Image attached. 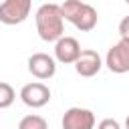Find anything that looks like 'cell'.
<instances>
[{
  "label": "cell",
  "mask_w": 129,
  "mask_h": 129,
  "mask_svg": "<svg viewBox=\"0 0 129 129\" xmlns=\"http://www.w3.org/2000/svg\"><path fill=\"white\" fill-rule=\"evenodd\" d=\"M36 32L44 42H56L60 36H64V18L58 4L48 2L42 4L36 10Z\"/></svg>",
  "instance_id": "cell-1"
},
{
  "label": "cell",
  "mask_w": 129,
  "mask_h": 129,
  "mask_svg": "<svg viewBox=\"0 0 129 129\" xmlns=\"http://www.w3.org/2000/svg\"><path fill=\"white\" fill-rule=\"evenodd\" d=\"M60 10H62V18L83 32H89L97 26V20H99L97 10L83 0H64L60 4Z\"/></svg>",
  "instance_id": "cell-2"
},
{
  "label": "cell",
  "mask_w": 129,
  "mask_h": 129,
  "mask_svg": "<svg viewBox=\"0 0 129 129\" xmlns=\"http://www.w3.org/2000/svg\"><path fill=\"white\" fill-rule=\"evenodd\" d=\"M32 8V0H4L0 4V22L14 26L22 24Z\"/></svg>",
  "instance_id": "cell-3"
},
{
  "label": "cell",
  "mask_w": 129,
  "mask_h": 129,
  "mask_svg": "<svg viewBox=\"0 0 129 129\" xmlns=\"http://www.w3.org/2000/svg\"><path fill=\"white\" fill-rule=\"evenodd\" d=\"M105 64L111 73L115 75H123L129 73V40L121 38L119 42H115L105 56Z\"/></svg>",
  "instance_id": "cell-4"
},
{
  "label": "cell",
  "mask_w": 129,
  "mask_h": 129,
  "mask_svg": "<svg viewBox=\"0 0 129 129\" xmlns=\"http://www.w3.org/2000/svg\"><path fill=\"white\" fill-rule=\"evenodd\" d=\"M20 99L30 109H40L50 101V89L44 83H28L20 89Z\"/></svg>",
  "instance_id": "cell-5"
},
{
  "label": "cell",
  "mask_w": 129,
  "mask_h": 129,
  "mask_svg": "<svg viewBox=\"0 0 129 129\" xmlns=\"http://www.w3.org/2000/svg\"><path fill=\"white\" fill-rule=\"evenodd\" d=\"M62 129H95V113L83 107H71L62 115Z\"/></svg>",
  "instance_id": "cell-6"
},
{
  "label": "cell",
  "mask_w": 129,
  "mask_h": 129,
  "mask_svg": "<svg viewBox=\"0 0 129 129\" xmlns=\"http://www.w3.org/2000/svg\"><path fill=\"white\" fill-rule=\"evenodd\" d=\"M28 73L40 81H46L50 77H54L56 73V60L46 54V52H34L28 58Z\"/></svg>",
  "instance_id": "cell-7"
},
{
  "label": "cell",
  "mask_w": 129,
  "mask_h": 129,
  "mask_svg": "<svg viewBox=\"0 0 129 129\" xmlns=\"http://www.w3.org/2000/svg\"><path fill=\"white\" fill-rule=\"evenodd\" d=\"M81 54V44L73 36H60L54 42V58L62 64H75Z\"/></svg>",
  "instance_id": "cell-8"
},
{
  "label": "cell",
  "mask_w": 129,
  "mask_h": 129,
  "mask_svg": "<svg viewBox=\"0 0 129 129\" xmlns=\"http://www.w3.org/2000/svg\"><path fill=\"white\" fill-rule=\"evenodd\" d=\"M101 67H103V60H101L99 52H97V50H91V48L81 50L79 58L75 60V71H77V75H81V77H85V79L95 77V75L101 71Z\"/></svg>",
  "instance_id": "cell-9"
},
{
  "label": "cell",
  "mask_w": 129,
  "mask_h": 129,
  "mask_svg": "<svg viewBox=\"0 0 129 129\" xmlns=\"http://www.w3.org/2000/svg\"><path fill=\"white\" fill-rule=\"evenodd\" d=\"M18 129H48V123L40 115H26L20 119Z\"/></svg>",
  "instance_id": "cell-10"
},
{
  "label": "cell",
  "mask_w": 129,
  "mask_h": 129,
  "mask_svg": "<svg viewBox=\"0 0 129 129\" xmlns=\"http://www.w3.org/2000/svg\"><path fill=\"white\" fill-rule=\"evenodd\" d=\"M14 99H16L14 89H12L8 83H2V81H0V109L10 107V105L14 103Z\"/></svg>",
  "instance_id": "cell-11"
},
{
  "label": "cell",
  "mask_w": 129,
  "mask_h": 129,
  "mask_svg": "<svg viewBox=\"0 0 129 129\" xmlns=\"http://www.w3.org/2000/svg\"><path fill=\"white\" fill-rule=\"evenodd\" d=\"M119 34H121V38L129 40V16H125V18L119 22Z\"/></svg>",
  "instance_id": "cell-12"
},
{
  "label": "cell",
  "mask_w": 129,
  "mask_h": 129,
  "mask_svg": "<svg viewBox=\"0 0 129 129\" xmlns=\"http://www.w3.org/2000/svg\"><path fill=\"white\" fill-rule=\"evenodd\" d=\"M97 129H121V125H119L115 119H103V121L97 125Z\"/></svg>",
  "instance_id": "cell-13"
},
{
  "label": "cell",
  "mask_w": 129,
  "mask_h": 129,
  "mask_svg": "<svg viewBox=\"0 0 129 129\" xmlns=\"http://www.w3.org/2000/svg\"><path fill=\"white\" fill-rule=\"evenodd\" d=\"M125 127L129 129V115H127V119H125Z\"/></svg>",
  "instance_id": "cell-14"
},
{
  "label": "cell",
  "mask_w": 129,
  "mask_h": 129,
  "mask_svg": "<svg viewBox=\"0 0 129 129\" xmlns=\"http://www.w3.org/2000/svg\"><path fill=\"white\" fill-rule=\"evenodd\" d=\"M125 2H127V4H129V0H125Z\"/></svg>",
  "instance_id": "cell-15"
}]
</instances>
